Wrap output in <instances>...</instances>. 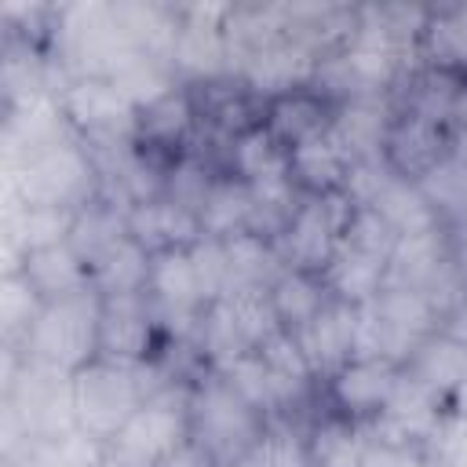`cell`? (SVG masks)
Returning <instances> with one entry per match:
<instances>
[{"label": "cell", "mask_w": 467, "mask_h": 467, "mask_svg": "<svg viewBox=\"0 0 467 467\" xmlns=\"http://www.w3.org/2000/svg\"><path fill=\"white\" fill-rule=\"evenodd\" d=\"M354 325H358V306L332 296L299 332H292L299 339L317 383H325L332 372H339L354 358Z\"/></svg>", "instance_id": "13"}, {"label": "cell", "mask_w": 467, "mask_h": 467, "mask_svg": "<svg viewBox=\"0 0 467 467\" xmlns=\"http://www.w3.org/2000/svg\"><path fill=\"white\" fill-rule=\"evenodd\" d=\"M445 409H449L445 398L431 394L427 387H420L416 379H409L401 372V383L394 387L387 409L368 423V434L394 438V441H412V445L431 449L445 431Z\"/></svg>", "instance_id": "12"}, {"label": "cell", "mask_w": 467, "mask_h": 467, "mask_svg": "<svg viewBox=\"0 0 467 467\" xmlns=\"http://www.w3.org/2000/svg\"><path fill=\"white\" fill-rule=\"evenodd\" d=\"M398 383H401V365L387 358H350L339 372L325 379V398L332 412L368 427L387 409Z\"/></svg>", "instance_id": "9"}, {"label": "cell", "mask_w": 467, "mask_h": 467, "mask_svg": "<svg viewBox=\"0 0 467 467\" xmlns=\"http://www.w3.org/2000/svg\"><path fill=\"white\" fill-rule=\"evenodd\" d=\"M343 244L361 248V252L379 255V259L390 263V252H394V244H398V234H394V230L387 226V219L376 215L372 208H354V215H350V223H347V230H343Z\"/></svg>", "instance_id": "37"}, {"label": "cell", "mask_w": 467, "mask_h": 467, "mask_svg": "<svg viewBox=\"0 0 467 467\" xmlns=\"http://www.w3.org/2000/svg\"><path fill=\"white\" fill-rule=\"evenodd\" d=\"M449 124L423 117L416 109L394 106L387 139H383V161L398 179L420 182L434 164L449 157Z\"/></svg>", "instance_id": "11"}, {"label": "cell", "mask_w": 467, "mask_h": 467, "mask_svg": "<svg viewBox=\"0 0 467 467\" xmlns=\"http://www.w3.org/2000/svg\"><path fill=\"white\" fill-rule=\"evenodd\" d=\"M252 452H255L259 467H314L306 434L296 431L288 420H270Z\"/></svg>", "instance_id": "36"}, {"label": "cell", "mask_w": 467, "mask_h": 467, "mask_svg": "<svg viewBox=\"0 0 467 467\" xmlns=\"http://www.w3.org/2000/svg\"><path fill=\"white\" fill-rule=\"evenodd\" d=\"M58 102H62L66 120L84 142L135 139L139 109L124 99V91L113 80H102V77L66 80V88L58 91Z\"/></svg>", "instance_id": "8"}, {"label": "cell", "mask_w": 467, "mask_h": 467, "mask_svg": "<svg viewBox=\"0 0 467 467\" xmlns=\"http://www.w3.org/2000/svg\"><path fill=\"white\" fill-rule=\"evenodd\" d=\"M266 416L244 401L223 372L201 368L190 383V438H197L219 467H234L266 431Z\"/></svg>", "instance_id": "4"}, {"label": "cell", "mask_w": 467, "mask_h": 467, "mask_svg": "<svg viewBox=\"0 0 467 467\" xmlns=\"http://www.w3.org/2000/svg\"><path fill=\"white\" fill-rule=\"evenodd\" d=\"M190 263H193V274H197V285H201L204 299L215 303L226 292V277H230L226 244L219 237H201V241L190 244Z\"/></svg>", "instance_id": "38"}, {"label": "cell", "mask_w": 467, "mask_h": 467, "mask_svg": "<svg viewBox=\"0 0 467 467\" xmlns=\"http://www.w3.org/2000/svg\"><path fill=\"white\" fill-rule=\"evenodd\" d=\"M164 383H175L157 368V361L142 365H120L95 358L80 372H73V416L77 431L95 438L99 445H109L120 427L142 409V401L161 390Z\"/></svg>", "instance_id": "1"}, {"label": "cell", "mask_w": 467, "mask_h": 467, "mask_svg": "<svg viewBox=\"0 0 467 467\" xmlns=\"http://www.w3.org/2000/svg\"><path fill=\"white\" fill-rule=\"evenodd\" d=\"M120 237H128V208H124V204H117V201H109L106 193H99V197H91L84 208H77L73 230H69V244H73V252L88 263V270H91V263H95L102 252H109Z\"/></svg>", "instance_id": "24"}, {"label": "cell", "mask_w": 467, "mask_h": 467, "mask_svg": "<svg viewBox=\"0 0 467 467\" xmlns=\"http://www.w3.org/2000/svg\"><path fill=\"white\" fill-rule=\"evenodd\" d=\"M401 372L445 401L467 394V336L449 328L431 332L401 365Z\"/></svg>", "instance_id": "14"}, {"label": "cell", "mask_w": 467, "mask_h": 467, "mask_svg": "<svg viewBox=\"0 0 467 467\" xmlns=\"http://www.w3.org/2000/svg\"><path fill=\"white\" fill-rule=\"evenodd\" d=\"M128 234L153 255L164 248H190L193 241H201V219L190 208L157 193L128 208Z\"/></svg>", "instance_id": "17"}, {"label": "cell", "mask_w": 467, "mask_h": 467, "mask_svg": "<svg viewBox=\"0 0 467 467\" xmlns=\"http://www.w3.org/2000/svg\"><path fill=\"white\" fill-rule=\"evenodd\" d=\"M7 179H11L15 204H29V208H69V212H77L91 197H99V190H102L95 157H91V150L80 135L11 164Z\"/></svg>", "instance_id": "5"}, {"label": "cell", "mask_w": 467, "mask_h": 467, "mask_svg": "<svg viewBox=\"0 0 467 467\" xmlns=\"http://www.w3.org/2000/svg\"><path fill=\"white\" fill-rule=\"evenodd\" d=\"M292 161V179L303 193H336L347 186L358 157L350 153V146L339 139V131L328 124L325 131L303 139L299 146L288 150Z\"/></svg>", "instance_id": "16"}, {"label": "cell", "mask_w": 467, "mask_h": 467, "mask_svg": "<svg viewBox=\"0 0 467 467\" xmlns=\"http://www.w3.org/2000/svg\"><path fill=\"white\" fill-rule=\"evenodd\" d=\"M310 460L314 467H361L365 445H368V427L343 420L339 412H325L310 431H306Z\"/></svg>", "instance_id": "27"}, {"label": "cell", "mask_w": 467, "mask_h": 467, "mask_svg": "<svg viewBox=\"0 0 467 467\" xmlns=\"http://www.w3.org/2000/svg\"><path fill=\"white\" fill-rule=\"evenodd\" d=\"M223 171L244 179L248 186L270 182V179H288L292 175L288 146L277 142L266 124H255L223 146Z\"/></svg>", "instance_id": "20"}, {"label": "cell", "mask_w": 467, "mask_h": 467, "mask_svg": "<svg viewBox=\"0 0 467 467\" xmlns=\"http://www.w3.org/2000/svg\"><path fill=\"white\" fill-rule=\"evenodd\" d=\"M99 467H124V463H117V460H113V456H109V452H106V456H102V460H99Z\"/></svg>", "instance_id": "42"}, {"label": "cell", "mask_w": 467, "mask_h": 467, "mask_svg": "<svg viewBox=\"0 0 467 467\" xmlns=\"http://www.w3.org/2000/svg\"><path fill=\"white\" fill-rule=\"evenodd\" d=\"M193 354H197L201 368H212V372L234 365L244 354H252V343L244 339V332H241L237 317L230 314L226 299H215V303L204 306V314L197 321V332H193Z\"/></svg>", "instance_id": "26"}, {"label": "cell", "mask_w": 467, "mask_h": 467, "mask_svg": "<svg viewBox=\"0 0 467 467\" xmlns=\"http://www.w3.org/2000/svg\"><path fill=\"white\" fill-rule=\"evenodd\" d=\"M219 299H226V306L237 317V325H241L244 339L252 343V350H259L270 336L281 332V321H277L274 303H270V288H237V292H226Z\"/></svg>", "instance_id": "35"}, {"label": "cell", "mask_w": 467, "mask_h": 467, "mask_svg": "<svg viewBox=\"0 0 467 467\" xmlns=\"http://www.w3.org/2000/svg\"><path fill=\"white\" fill-rule=\"evenodd\" d=\"M420 190H423V197L431 201V208H434V215L441 219V226H460V223H467V161H460V157H445L441 164H434L420 182H416Z\"/></svg>", "instance_id": "32"}, {"label": "cell", "mask_w": 467, "mask_h": 467, "mask_svg": "<svg viewBox=\"0 0 467 467\" xmlns=\"http://www.w3.org/2000/svg\"><path fill=\"white\" fill-rule=\"evenodd\" d=\"M259 358L266 361V368H270V376H274V383H277V390H281L288 412H292L296 405H303L306 394L314 390L317 376H314V368H310V361H306L299 339L281 328L277 336H270V339L259 347Z\"/></svg>", "instance_id": "30"}, {"label": "cell", "mask_w": 467, "mask_h": 467, "mask_svg": "<svg viewBox=\"0 0 467 467\" xmlns=\"http://www.w3.org/2000/svg\"><path fill=\"white\" fill-rule=\"evenodd\" d=\"M11 270H18V274L26 277V285L40 296V303L73 296V292H80V288H91V270H88V263L73 252L69 241L47 244V248H36V252H26Z\"/></svg>", "instance_id": "18"}, {"label": "cell", "mask_w": 467, "mask_h": 467, "mask_svg": "<svg viewBox=\"0 0 467 467\" xmlns=\"http://www.w3.org/2000/svg\"><path fill=\"white\" fill-rule=\"evenodd\" d=\"M328 299H332V292H328L325 277L310 274V270H292L288 266L270 285V303H274V314H277L285 332H299Z\"/></svg>", "instance_id": "28"}, {"label": "cell", "mask_w": 467, "mask_h": 467, "mask_svg": "<svg viewBox=\"0 0 467 467\" xmlns=\"http://www.w3.org/2000/svg\"><path fill=\"white\" fill-rule=\"evenodd\" d=\"M336 117V99L325 95L314 80L310 84H296V88H285L277 95L266 99V109H263V124L274 131L277 142H285L288 150L299 146L303 139L325 131Z\"/></svg>", "instance_id": "15"}, {"label": "cell", "mask_w": 467, "mask_h": 467, "mask_svg": "<svg viewBox=\"0 0 467 467\" xmlns=\"http://www.w3.org/2000/svg\"><path fill=\"white\" fill-rule=\"evenodd\" d=\"M449 150L452 157L467 161V77L456 91V102H452V117H449Z\"/></svg>", "instance_id": "41"}, {"label": "cell", "mask_w": 467, "mask_h": 467, "mask_svg": "<svg viewBox=\"0 0 467 467\" xmlns=\"http://www.w3.org/2000/svg\"><path fill=\"white\" fill-rule=\"evenodd\" d=\"M368 208H372L376 215H383L387 226H390L398 237H409V234H423V230L441 226V219L434 215V208H431V201L423 197V190H420L416 182H409V179H398V175H390V179L379 186V193L372 197Z\"/></svg>", "instance_id": "29"}, {"label": "cell", "mask_w": 467, "mask_h": 467, "mask_svg": "<svg viewBox=\"0 0 467 467\" xmlns=\"http://www.w3.org/2000/svg\"><path fill=\"white\" fill-rule=\"evenodd\" d=\"M219 171H223V168L208 164L197 150H186L182 157H175V161L168 164V171H164V190H161V193H164L168 201H175V204H182V208H190V212L197 215Z\"/></svg>", "instance_id": "34"}, {"label": "cell", "mask_w": 467, "mask_h": 467, "mask_svg": "<svg viewBox=\"0 0 467 467\" xmlns=\"http://www.w3.org/2000/svg\"><path fill=\"white\" fill-rule=\"evenodd\" d=\"M153 467H219L212 460V452L197 441V438H182L175 449H168Z\"/></svg>", "instance_id": "40"}, {"label": "cell", "mask_w": 467, "mask_h": 467, "mask_svg": "<svg viewBox=\"0 0 467 467\" xmlns=\"http://www.w3.org/2000/svg\"><path fill=\"white\" fill-rule=\"evenodd\" d=\"M161 325L153 314V303L146 292L139 296H113L102 299V321H99V358L120 361V365H142L153 361Z\"/></svg>", "instance_id": "10"}, {"label": "cell", "mask_w": 467, "mask_h": 467, "mask_svg": "<svg viewBox=\"0 0 467 467\" xmlns=\"http://www.w3.org/2000/svg\"><path fill=\"white\" fill-rule=\"evenodd\" d=\"M99 321H102V296L95 288H80L62 299L40 303L36 317L18 339V358L36 361L58 372H80L99 358Z\"/></svg>", "instance_id": "3"}, {"label": "cell", "mask_w": 467, "mask_h": 467, "mask_svg": "<svg viewBox=\"0 0 467 467\" xmlns=\"http://www.w3.org/2000/svg\"><path fill=\"white\" fill-rule=\"evenodd\" d=\"M219 372H223V376L234 383V390H237L244 401H252L266 420H288V405H285V398H281V390H277V383H274L266 361L259 358V350L237 358L234 365H226V368H219Z\"/></svg>", "instance_id": "33"}, {"label": "cell", "mask_w": 467, "mask_h": 467, "mask_svg": "<svg viewBox=\"0 0 467 467\" xmlns=\"http://www.w3.org/2000/svg\"><path fill=\"white\" fill-rule=\"evenodd\" d=\"M350 215H354V201L343 190H336V193H303L288 226H285V234L274 241L285 266L321 274L332 263Z\"/></svg>", "instance_id": "7"}, {"label": "cell", "mask_w": 467, "mask_h": 467, "mask_svg": "<svg viewBox=\"0 0 467 467\" xmlns=\"http://www.w3.org/2000/svg\"><path fill=\"white\" fill-rule=\"evenodd\" d=\"M190 383L175 379L153 390L142 409L120 427V434L106 445V452L124 467H153L168 449L190 438Z\"/></svg>", "instance_id": "6"}, {"label": "cell", "mask_w": 467, "mask_h": 467, "mask_svg": "<svg viewBox=\"0 0 467 467\" xmlns=\"http://www.w3.org/2000/svg\"><path fill=\"white\" fill-rule=\"evenodd\" d=\"M361 467H434V460H431V449H423V445L368 434Z\"/></svg>", "instance_id": "39"}, {"label": "cell", "mask_w": 467, "mask_h": 467, "mask_svg": "<svg viewBox=\"0 0 467 467\" xmlns=\"http://www.w3.org/2000/svg\"><path fill=\"white\" fill-rule=\"evenodd\" d=\"M321 277H325V285H328V292L336 299H343L350 306H361V303H368V299H376L383 292V285H387V259L368 255V252L350 248V244L339 241V248H336L332 263L321 270Z\"/></svg>", "instance_id": "21"}, {"label": "cell", "mask_w": 467, "mask_h": 467, "mask_svg": "<svg viewBox=\"0 0 467 467\" xmlns=\"http://www.w3.org/2000/svg\"><path fill=\"white\" fill-rule=\"evenodd\" d=\"M252 186L230 171H219L197 219H201V237H234V234H244L252 226Z\"/></svg>", "instance_id": "23"}, {"label": "cell", "mask_w": 467, "mask_h": 467, "mask_svg": "<svg viewBox=\"0 0 467 467\" xmlns=\"http://www.w3.org/2000/svg\"><path fill=\"white\" fill-rule=\"evenodd\" d=\"M73 215L69 208H29V204H15L11 219H7V241L18 252V259L26 252L47 248V244H62L69 241L73 230Z\"/></svg>", "instance_id": "31"}, {"label": "cell", "mask_w": 467, "mask_h": 467, "mask_svg": "<svg viewBox=\"0 0 467 467\" xmlns=\"http://www.w3.org/2000/svg\"><path fill=\"white\" fill-rule=\"evenodd\" d=\"M4 383V452L22 441L62 438L77 431L73 416V376L22 361L15 350Z\"/></svg>", "instance_id": "2"}, {"label": "cell", "mask_w": 467, "mask_h": 467, "mask_svg": "<svg viewBox=\"0 0 467 467\" xmlns=\"http://www.w3.org/2000/svg\"><path fill=\"white\" fill-rule=\"evenodd\" d=\"M150 252L128 234L120 237L109 252H102L95 263H91V288L102 296V299H113V296H139L146 292V281H150Z\"/></svg>", "instance_id": "25"}, {"label": "cell", "mask_w": 467, "mask_h": 467, "mask_svg": "<svg viewBox=\"0 0 467 467\" xmlns=\"http://www.w3.org/2000/svg\"><path fill=\"white\" fill-rule=\"evenodd\" d=\"M394 117V99L390 95H354L336 102L332 128L339 139L350 146L358 161H383V139Z\"/></svg>", "instance_id": "19"}, {"label": "cell", "mask_w": 467, "mask_h": 467, "mask_svg": "<svg viewBox=\"0 0 467 467\" xmlns=\"http://www.w3.org/2000/svg\"><path fill=\"white\" fill-rule=\"evenodd\" d=\"M226 244V266H230V277H226V292H237V288H270L285 266L281 252L274 241H266L263 234H234L223 241ZM223 292V296H226Z\"/></svg>", "instance_id": "22"}]
</instances>
